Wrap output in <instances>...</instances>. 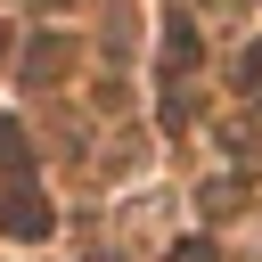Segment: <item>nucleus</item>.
<instances>
[{"label":"nucleus","mask_w":262,"mask_h":262,"mask_svg":"<svg viewBox=\"0 0 262 262\" xmlns=\"http://www.w3.org/2000/svg\"><path fill=\"white\" fill-rule=\"evenodd\" d=\"M0 221H8L16 237H41V229H49V205H41L33 188H8V213H0Z\"/></svg>","instance_id":"obj_1"},{"label":"nucleus","mask_w":262,"mask_h":262,"mask_svg":"<svg viewBox=\"0 0 262 262\" xmlns=\"http://www.w3.org/2000/svg\"><path fill=\"white\" fill-rule=\"evenodd\" d=\"M172 262H213V246H205V237H188V246H180Z\"/></svg>","instance_id":"obj_2"},{"label":"nucleus","mask_w":262,"mask_h":262,"mask_svg":"<svg viewBox=\"0 0 262 262\" xmlns=\"http://www.w3.org/2000/svg\"><path fill=\"white\" fill-rule=\"evenodd\" d=\"M0 57H8V33H0Z\"/></svg>","instance_id":"obj_3"}]
</instances>
